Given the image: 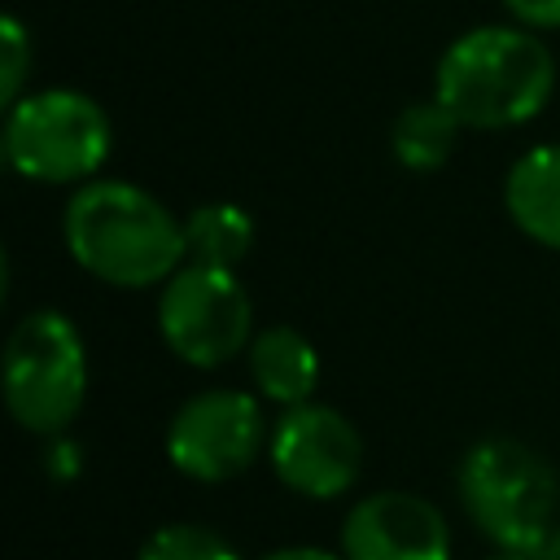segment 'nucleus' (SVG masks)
<instances>
[{"mask_svg": "<svg viewBox=\"0 0 560 560\" xmlns=\"http://www.w3.org/2000/svg\"><path fill=\"white\" fill-rule=\"evenodd\" d=\"M503 210L529 241L560 254V144H534L508 166Z\"/></svg>", "mask_w": 560, "mask_h": 560, "instance_id": "9b49d317", "label": "nucleus"}, {"mask_svg": "<svg viewBox=\"0 0 560 560\" xmlns=\"http://www.w3.org/2000/svg\"><path fill=\"white\" fill-rule=\"evenodd\" d=\"M258 560H346V556L324 551V547H276V551H267Z\"/></svg>", "mask_w": 560, "mask_h": 560, "instance_id": "f3484780", "label": "nucleus"}, {"mask_svg": "<svg viewBox=\"0 0 560 560\" xmlns=\"http://www.w3.org/2000/svg\"><path fill=\"white\" fill-rule=\"evenodd\" d=\"M267 459L280 477L302 499H337L359 481L363 468V438L328 402H298L280 407L271 438H267Z\"/></svg>", "mask_w": 560, "mask_h": 560, "instance_id": "6e6552de", "label": "nucleus"}, {"mask_svg": "<svg viewBox=\"0 0 560 560\" xmlns=\"http://www.w3.org/2000/svg\"><path fill=\"white\" fill-rule=\"evenodd\" d=\"M556 92V57L538 31L490 22L455 35L433 70V96L468 131H508L547 109Z\"/></svg>", "mask_w": 560, "mask_h": 560, "instance_id": "f03ea898", "label": "nucleus"}, {"mask_svg": "<svg viewBox=\"0 0 560 560\" xmlns=\"http://www.w3.org/2000/svg\"><path fill=\"white\" fill-rule=\"evenodd\" d=\"M70 258L101 284L153 289L188 262L184 219L131 179H88L61 210Z\"/></svg>", "mask_w": 560, "mask_h": 560, "instance_id": "f257e3e1", "label": "nucleus"}, {"mask_svg": "<svg viewBox=\"0 0 560 560\" xmlns=\"http://www.w3.org/2000/svg\"><path fill=\"white\" fill-rule=\"evenodd\" d=\"M267 438L262 402L249 389L214 385L175 407L166 424V459L188 481L223 486L267 451Z\"/></svg>", "mask_w": 560, "mask_h": 560, "instance_id": "0eeeda50", "label": "nucleus"}, {"mask_svg": "<svg viewBox=\"0 0 560 560\" xmlns=\"http://www.w3.org/2000/svg\"><path fill=\"white\" fill-rule=\"evenodd\" d=\"M503 9L529 31H556L560 26V0H503Z\"/></svg>", "mask_w": 560, "mask_h": 560, "instance_id": "dca6fc26", "label": "nucleus"}, {"mask_svg": "<svg viewBox=\"0 0 560 560\" xmlns=\"http://www.w3.org/2000/svg\"><path fill=\"white\" fill-rule=\"evenodd\" d=\"M534 560H560V525H556V534L547 538V547H542Z\"/></svg>", "mask_w": 560, "mask_h": 560, "instance_id": "a211bd4d", "label": "nucleus"}, {"mask_svg": "<svg viewBox=\"0 0 560 560\" xmlns=\"http://www.w3.org/2000/svg\"><path fill=\"white\" fill-rule=\"evenodd\" d=\"M0 149L22 179L88 184L114 149V127L96 96L79 88H39L4 109Z\"/></svg>", "mask_w": 560, "mask_h": 560, "instance_id": "20e7f679", "label": "nucleus"}, {"mask_svg": "<svg viewBox=\"0 0 560 560\" xmlns=\"http://www.w3.org/2000/svg\"><path fill=\"white\" fill-rule=\"evenodd\" d=\"M245 368H249V381H254L258 398H267L276 407H298V402L315 398L319 350L289 324L258 328L249 350H245Z\"/></svg>", "mask_w": 560, "mask_h": 560, "instance_id": "9d476101", "label": "nucleus"}, {"mask_svg": "<svg viewBox=\"0 0 560 560\" xmlns=\"http://www.w3.org/2000/svg\"><path fill=\"white\" fill-rule=\"evenodd\" d=\"M455 494L468 521L499 547L538 556L560 525L556 468L516 438H481L459 455Z\"/></svg>", "mask_w": 560, "mask_h": 560, "instance_id": "7ed1b4c3", "label": "nucleus"}, {"mask_svg": "<svg viewBox=\"0 0 560 560\" xmlns=\"http://www.w3.org/2000/svg\"><path fill=\"white\" fill-rule=\"evenodd\" d=\"M31 35L18 13H4L0 22V105L9 109L18 96H26V74H31Z\"/></svg>", "mask_w": 560, "mask_h": 560, "instance_id": "2eb2a0df", "label": "nucleus"}, {"mask_svg": "<svg viewBox=\"0 0 560 560\" xmlns=\"http://www.w3.org/2000/svg\"><path fill=\"white\" fill-rule=\"evenodd\" d=\"M184 241L192 262L241 267L254 249V219L232 201H210L184 219Z\"/></svg>", "mask_w": 560, "mask_h": 560, "instance_id": "ddd939ff", "label": "nucleus"}, {"mask_svg": "<svg viewBox=\"0 0 560 560\" xmlns=\"http://www.w3.org/2000/svg\"><path fill=\"white\" fill-rule=\"evenodd\" d=\"M136 560H241V556L219 529H206L192 521H171L144 538Z\"/></svg>", "mask_w": 560, "mask_h": 560, "instance_id": "4468645a", "label": "nucleus"}, {"mask_svg": "<svg viewBox=\"0 0 560 560\" xmlns=\"http://www.w3.org/2000/svg\"><path fill=\"white\" fill-rule=\"evenodd\" d=\"M158 332L188 368H223L254 341V302L236 267L184 262L158 284Z\"/></svg>", "mask_w": 560, "mask_h": 560, "instance_id": "423d86ee", "label": "nucleus"}, {"mask_svg": "<svg viewBox=\"0 0 560 560\" xmlns=\"http://www.w3.org/2000/svg\"><path fill=\"white\" fill-rule=\"evenodd\" d=\"M459 131H468L438 96L429 101H411L394 127H389V153L398 158V166L416 171V175H429V171H442L459 144Z\"/></svg>", "mask_w": 560, "mask_h": 560, "instance_id": "f8f14e48", "label": "nucleus"}, {"mask_svg": "<svg viewBox=\"0 0 560 560\" xmlns=\"http://www.w3.org/2000/svg\"><path fill=\"white\" fill-rule=\"evenodd\" d=\"M346 560H451V525L442 508L411 490H376L341 521Z\"/></svg>", "mask_w": 560, "mask_h": 560, "instance_id": "1a4fd4ad", "label": "nucleus"}, {"mask_svg": "<svg viewBox=\"0 0 560 560\" xmlns=\"http://www.w3.org/2000/svg\"><path fill=\"white\" fill-rule=\"evenodd\" d=\"M4 407L9 416L39 438H52L74 424L88 398V350L70 315L31 311L13 324L4 341Z\"/></svg>", "mask_w": 560, "mask_h": 560, "instance_id": "39448f33", "label": "nucleus"}, {"mask_svg": "<svg viewBox=\"0 0 560 560\" xmlns=\"http://www.w3.org/2000/svg\"><path fill=\"white\" fill-rule=\"evenodd\" d=\"M486 560H534V556H521V551H494V556H486Z\"/></svg>", "mask_w": 560, "mask_h": 560, "instance_id": "6ab92c4d", "label": "nucleus"}]
</instances>
